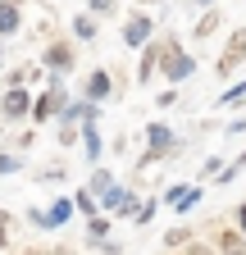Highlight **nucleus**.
<instances>
[{
    "label": "nucleus",
    "instance_id": "nucleus-1",
    "mask_svg": "<svg viewBox=\"0 0 246 255\" xmlns=\"http://www.w3.org/2000/svg\"><path fill=\"white\" fill-rule=\"evenodd\" d=\"M164 55H169V64H164V78H169V82L192 78V69H196V59H192V55H182L173 41H164Z\"/></svg>",
    "mask_w": 246,
    "mask_h": 255
},
{
    "label": "nucleus",
    "instance_id": "nucleus-2",
    "mask_svg": "<svg viewBox=\"0 0 246 255\" xmlns=\"http://www.w3.org/2000/svg\"><path fill=\"white\" fill-rule=\"evenodd\" d=\"M242 55H246V27H237L233 37H228V46H224V55H219L214 69H219V73H233L237 64H242Z\"/></svg>",
    "mask_w": 246,
    "mask_h": 255
},
{
    "label": "nucleus",
    "instance_id": "nucleus-3",
    "mask_svg": "<svg viewBox=\"0 0 246 255\" xmlns=\"http://www.w3.org/2000/svg\"><path fill=\"white\" fill-rule=\"evenodd\" d=\"M160 59H164V46H155V41H150V46L141 50V64H137V78H141V82H150V78H155V69H160Z\"/></svg>",
    "mask_w": 246,
    "mask_h": 255
},
{
    "label": "nucleus",
    "instance_id": "nucleus-4",
    "mask_svg": "<svg viewBox=\"0 0 246 255\" xmlns=\"http://www.w3.org/2000/svg\"><path fill=\"white\" fill-rule=\"evenodd\" d=\"M150 41V18H128V27H123V46H146Z\"/></svg>",
    "mask_w": 246,
    "mask_h": 255
},
{
    "label": "nucleus",
    "instance_id": "nucleus-5",
    "mask_svg": "<svg viewBox=\"0 0 246 255\" xmlns=\"http://www.w3.org/2000/svg\"><path fill=\"white\" fill-rule=\"evenodd\" d=\"M146 137H150V155H146V159H155V155H164V150L173 146V141H169L173 132H169L164 123H150V128H146Z\"/></svg>",
    "mask_w": 246,
    "mask_h": 255
},
{
    "label": "nucleus",
    "instance_id": "nucleus-6",
    "mask_svg": "<svg viewBox=\"0 0 246 255\" xmlns=\"http://www.w3.org/2000/svg\"><path fill=\"white\" fill-rule=\"evenodd\" d=\"M55 110H64V91H59V87H55V91H46V96H37L32 114H37V119H50Z\"/></svg>",
    "mask_w": 246,
    "mask_h": 255
},
{
    "label": "nucleus",
    "instance_id": "nucleus-7",
    "mask_svg": "<svg viewBox=\"0 0 246 255\" xmlns=\"http://www.w3.org/2000/svg\"><path fill=\"white\" fill-rule=\"evenodd\" d=\"M9 32H18V5L0 0V37H9Z\"/></svg>",
    "mask_w": 246,
    "mask_h": 255
},
{
    "label": "nucleus",
    "instance_id": "nucleus-8",
    "mask_svg": "<svg viewBox=\"0 0 246 255\" xmlns=\"http://www.w3.org/2000/svg\"><path fill=\"white\" fill-rule=\"evenodd\" d=\"M46 64H50V69H59V73H64V69H73V50H69L64 41H59V46H50V50H46Z\"/></svg>",
    "mask_w": 246,
    "mask_h": 255
},
{
    "label": "nucleus",
    "instance_id": "nucleus-9",
    "mask_svg": "<svg viewBox=\"0 0 246 255\" xmlns=\"http://www.w3.org/2000/svg\"><path fill=\"white\" fill-rule=\"evenodd\" d=\"M0 110H5L9 119H18V114H27V91H23V87H14V91L5 96V105H0Z\"/></svg>",
    "mask_w": 246,
    "mask_h": 255
},
{
    "label": "nucleus",
    "instance_id": "nucleus-10",
    "mask_svg": "<svg viewBox=\"0 0 246 255\" xmlns=\"http://www.w3.org/2000/svg\"><path fill=\"white\" fill-rule=\"evenodd\" d=\"M82 141H87V159H101V137H96V110L87 114V132H82Z\"/></svg>",
    "mask_w": 246,
    "mask_h": 255
},
{
    "label": "nucleus",
    "instance_id": "nucleus-11",
    "mask_svg": "<svg viewBox=\"0 0 246 255\" xmlns=\"http://www.w3.org/2000/svg\"><path fill=\"white\" fill-rule=\"evenodd\" d=\"M105 210L128 214V210H132V196H128V191H119V187H110V191H105Z\"/></svg>",
    "mask_w": 246,
    "mask_h": 255
},
{
    "label": "nucleus",
    "instance_id": "nucleus-12",
    "mask_svg": "<svg viewBox=\"0 0 246 255\" xmlns=\"http://www.w3.org/2000/svg\"><path fill=\"white\" fill-rule=\"evenodd\" d=\"M73 205H78V201H55L50 214H37V223H64V219L73 214Z\"/></svg>",
    "mask_w": 246,
    "mask_h": 255
},
{
    "label": "nucleus",
    "instance_id": "nucleus-13",
    "mask_svg": "<svg viewBox=\"0 0 246 255\" xmlns=\"http://www.w3.org/2000/svg\"><path fill=\"white\" fill-rule=\"evenodd\" d=\"M87 96H91V101H105V96H110V73H91V82H87Z\"/></svg>",
    "mask_w": 246,
    "mask_h": 255
},
{
    "label": "nucleus",
    "instance_id": "nucleus-14",
    "mask_svg": "<svg viewBox=\"0 0 246 255\" xmlns=\"http://www.w3.org/2000/svg\"><path fill=\"white\" fill-rule=\"evenodd\" d=\"M219 246H224V255H246V237L242 233H224Z\"/></svg>",
    "mask_w": 246,
    "mask_h": 255
},
{
    "label": "nucleus",
    "instance_id": "nucleus-15",
    "mask_svg": "<svg viewBox=\"0 0 246 255\" xmlns=\"http://www.w3.org/2000/svg\"><path fill=\"white\" fill-rule=\"evenodd\" d=\"M73 32H78V37H82V41H91V37H96V23H91V14H82V18H73Z\"/></svg>",
    "mask_w": 246,
    "mask_h": 255
},
{
    "label": "nucleus",
    "instance_id": "nucleus-16",
    "mask_svg": "<svg viewBox=\"0 0 246 255\" xmlns=\"http://www.w3.org/2000/svg\"><path fill=\"white\" fill-rule=\"evenodd\" d=\"M78 210L82 214H96V196H91V191H78Z\"/></svg>",
    "mask_w": 246,
    "mask_h": 255
},
{
    "label": "nucleus",
    "instance_id": "nucleus-17",
    "mask_svg": "<svg viewBox=\"0 0 246 255\" xmlns=\"http://www.w3.org/2000/svg\"><path fill=\"white\" fill-rule=\"evenodd\" d=\"M214 27H219V14H205V18H201V27H196V37H210Z\"/></svg>",
    "mask_w": 246,
    "mask_h": 255
},
{
    "label": "nucleus",
    "instance_id": "nucleus-18",
    "mask_svg": "<svg viewBox=\"0 0 246 255\" xmlns=\"http://www.w3.org/2000/svg\"><path fill=\"white\" fill-rule=\"evenodd\" d=\"M242 96H246V82H237L233 91H224V101H219V105H237V101H242Z\"/></svg>",
    "mask_w": 246,
    "mask_h": 255
},
{
    "label": "nucleus",
    "instance_id": "nucleus-19",
    "mask_svg": "<svg viewBox=\"0 0 246 255\" xmlns=\"http://www.w3.org/2000/svg\"><path fill=\"white\" fill-rule=\"evenodd\" d=\"M87 191H110V173H91V187Z\"/></svg>",
    "mask_w": 246,
    "mask_h": 255
},
{
    "label": "nucleus",
    "instance_id": "nucleus-20",
    "mask_svg": "<svg viewBox=\"0 0 246 255\" xmlns=\"http://www.w3.org/2000/svg\"><path fill=\"white\" fill-rule=\"evenodd\" d=\"M182 196H187V187H169V191H164V201H169V205H182Z\"/></svg>",
    "mask_w": 246,
    "mask_h": 255
},
{
    "label": "nucleus",
    "instance_id": "nucleus-21",
    "mask_svg": "<svg viewBox=\"0 0 246 255\" xmlns=\"http://www.w3.org/2000/svg\"><path fill=\"white\" fill-rule=\"evenodd\" d=\"M182 242H187V228H173V233L164 237V246H182Z\"/></svg>",
    "mask_w": 246,
    "mask_h": 255
},
{
    "label": "nucleus",
    "instance_id": "nucleus-22",
    "mask_svg": "<svg viewBox=\"0 0 246 255\" xmlns=\"http://www.w3.org/2000/svg\"><path fill=\"white\" fill-rule=\"evenodd\" d=\"M196 205H201V191H187V196H182V205H178V210H196Z\"/></svg>",
    "mask_w": 246,
    "mask_h": 255
},
{
    "label": "nucleus",
    "instance_id": "nucleus-23",
    "mask_svg": "<svg viewBox=\"0 0 246 255\" xmlns=\"http://www.w3.org/2000/svg\"><path fill=\"white\" fill-rule=\"evenodd\" d=\"M114 5H119V0H91V9H96V14H110Z\"/></svg>",
    "mask_w": 246,
    "mask_h": 255
},
{
    "label": "nucleus",
    "instance_id": "nucleus-24",
    "mask_svg": "<svg viewBox=\"0 0 246 255\" xmlns=\"http://www.w3.org/2000/svg\"><path fill=\"white\" fill-rule=\"evenodd\" d=\"M237 228H242V237H246V205L237 210Z\"/></svg>",
    "mask_w": 246,
    "mask_h": 255
},
{
    "label": "nucleus",
    "instance_id": "nucleus-25",
    "mask_svg": "<svg viewBox=\"0 0 246 255\" xmlns=\"http://www.w3.org/2000/svg\"><path fill=\"white\" fill-rule=\"evenodd\" d=\"M233 169H237V173H242V169H246V155H237V164H233Z\"/></svg>",
    "mask_w": 246,
    "mask_h": 255
},
{
    "label": "nucleus",
    "instance_id": "nucleus-26",
    "mask_svg": "<svg viewBox=\"0 0 246 255\" xmlns=\"http://www.w3.org/2000/svg\"><path fill=\"white\" fill-rule=\"evenodd\" d=\"M192 255H210V251H205V246H192Z\"/></svg>",
    "mask_w": 246,
    "mask_h": 255
},
{
    "label": "nucleus",
    "instance_id": "nucleus-27",
    "mask_svg": "<svg viewBox=\"0 0 246 255\" xmlns=\"http://www.w3.org/2000/svg\"><path fill=\"white\" fill-rule=\"evenodd\" d=\"M0 246H5V228H0Z\"/></svg>",
    "mask_w": 246,
    "mask_h": 255
},
{
    "label": "nucleus",
    "instance_id": "nucleus-28",
    "mask_svg": "<svg viewBox=\"0 0 246 255\" xmlns=\"http://www.w3.org/2000/svg\"><path fill=\"white\" fill-rule=\"evenodd\" d=\"M201 5H210V0H201Z\"/></svg>",
    "mask_w": 246,
    "mask_h": 255
}]
</instances>
